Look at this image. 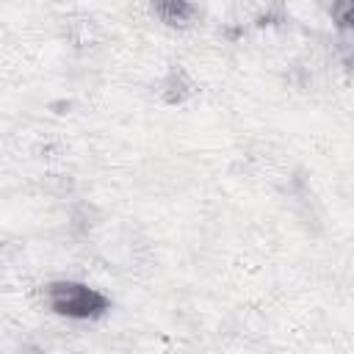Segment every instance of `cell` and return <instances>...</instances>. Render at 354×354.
Returning <instances> with one entry per match:
<instances>
[{"label":"cell","mask_w":354,"mask_h":354,"mask_svg":"<svg viewBox=\"0 0 354 354\" xmlns=\"http://www.w3.org/2000/svg\"><path fill=\"white\" fill-rule=\"evenodd\" d=\"M149 8L166 28H188L199 14L194 0H149Z\"/></svg>","instance_id":"7a4b0ae2"},{"label":"cell","mask_w":354,"mask_h":354,"mask_svg":"<svg viewBox=\"0 0 354 354\" xmlns=\"http://www.w3.org/2000/svg\"><path fill=\"white\" fill-rule=\"evenodd\" d=\"M329 19L335 22V28L340 33H346V36L354 39V0H332Z\"/></svg>","instance_id":"3957f363"},{"label":"cell","mask_w":354,"mask_h":354,"mask_svg":"<svg viewBox=\"0 0 354 354\" xmlns=\"http://www.w3.org/2000/svg\"><path fill=\"white\" fill-rule=\"evenodd\" d=\"M44 301L50 313L69 321H97L108 315L111 299L80 279H53L44 285Z\"/></svg>","instance_id":"6da1fadb"}]
</instances>
